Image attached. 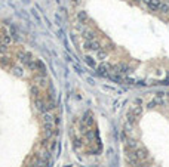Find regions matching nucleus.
<instances>
[{"label":"nucleus","instance_id":"1","mask_svg":"<svg viewBox=\"0 0 169 167\" xmlns=\"http://www.w3.org/2000/svg\"><path fill=\"white\" fill-rule=\"evenodd\" d=\"M25 167H28V166H25Z\"/></svg>","mask_w":169,"mask_h":167}]
</instances>
